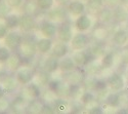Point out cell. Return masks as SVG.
Instances as JSON below:
<instances>
[{
	"label": "cell",
	"mask_w": 128,
	"mask_h": 114,
	"mask_svg": "<svg viewBox=\"0 0 128 114\" xmlns=\"http://www.w3.org/2000/svg\"><path fill=\"white\" fill-rule=\"evenodd\" d=\"M5 1L7 2V4L12 9H14V8L22 7L24 2H25V0H5Z\"/></svg>",
	"instance_id": "cell-38"
},
{
	"label": "cell",
	"mask_w": 128,
	"mask_h": 114,
	"mask_svg": "<svg viewBox=\"0 0 128 114\" xmlns=\"http://www.w3.org/2000/svg\"><path fill=\"white\" fill-rule=\"evenodd\" d=\"M74 62H75V64L77 67H81V66H84L88 64V62L90 61L88 58V54L85 53V51H83V49L81 50H75V53L73 54L72 56Z\"/></svg>",
	"instance_id": "cell-17"
},
{
	"label": "cell",
	"mask_w": 128,
	"mask_h": 114,
	"mask_svg": "<svg viewBox=\"0 0 128 114\" xmlns=\"http://www.w3.org/2000/svg\"><path fill=\"white\" fill-rule=\"evenodd\" d=\"M36 46H37V50L38 54L40 55H47L49 51H51L52 46H53V41L51 38H47V37H42L39 38L38 40H36Z\"/></svg>",
	"instance_id": "cell-11"
},
{
	"label": "cell",
	"mask_w": 128,
	"mask_h": 114,
	"mask_svg": "<svg viewBox=\"0 0 128 114\" xmlns=\"http://www.w3.org/2000/svg\"><path fill=\"white\" fill-rule=\"evenodd\" d=\"M53 107L56 109V112L58 113H64L67 112L69 109V103L65 100V98H60L56 99L54 102H53Z\"/></svg>",
	"instance_id": "cell-24"
},
{
	"label": "cell",
	"mask_w": 128,
	"mask_h": 114,
	"mask_svg": "<svg viewBox=\"0 0 128 114\" xmlns=\"http://www.w3.org/2000/svg\"><path fill=\"white\" fill-rule=\"evenodd\" d=\"M60 84H62V82L58 81V80H50L48 82V84H47L48 90H50L52 94H56V92L58 90Z\"/></svg>",
	"instance_id": "cell-35"
},
{
	"label": "cell",
	"mask_w": 128,
	"mask_h": 114,
	"mask_svg": "<svg viewBox=\"0 0 128 114\" xmlns=\"http://www.w3.org/2000/svg\"><path fill=\"white\" fill-rule=\"evenodd\" d=\"M42 69H44L45 71H47L50 74L56 73L58 70H60V59L56 58V56H53V55L48 56L43 61Z\"/></svg>",
	"instance_id": "cell-10"
},
{
	"label": "cell",
	"mask_w": 128,
	"mask_h": 114,
	"mask_svg": "<svg viewBox=\"0 0 128 114\" xmlns=\"http://www.w3.org/2000/svg\"><path fill=\"white\" fill-rule=\"evenodd\" d=\"M1 84L5 88L6 92L12 94V92L16 91V89L18 87L20 83H18V81L16 76H5L1 81Z\"/></svg>",
	"instance_id": "cell-14"
},
{
	"label": "cell",
	"mask_w": 128,
	"mask_h": 114,
	"mask_svg": "<svg viewBox=\"0 0 128 114\" xmlns=\"http://www.w3.org/2000/svg\"><path fill=\"white\" fill-rule=\"evenodd\" d=\"M9 31L10 30L7 28V26H6L5 23H0V40L4 39L6 37V35L8 34Z\"/></svg>",
	"instance_id": "cell-40"
},
{
	"label": "cell",
	"mask_w": 128,
	"mask_h": 114,
	"mask_svg": "<svg viewBox=\"0 0 128 114\" xmlns=\"http://www.w3.org/2000/svg\"><path fill=\"white\" fill-rule=\"evenodd\" d=\"M58 28V26H56V23L52 22V21H49L47 19L43 20L39 24V31L42 34V36L51 38V39H53V37L56 36Z\"/></svg>",
	"instance_id": "cell-4"
},
{
	"label": "cell",
	"mask_w": 128,
	"mask_h": 114,
	"mask_svg": "<svg viewBox=\"0 0 128 114\" xmlns=\"http://www.w3.org/2000/svg\"><path fill=\"white\" fill-rule=\"evenodd\" d=\"M126 92H127V95H128V86L126 87Z\"/></svg>",
	"instance_id": "cell-48"
},
{
	"label": "cell",
	"mask_w": 128,
	"mask_h": 114,
	"mask_svg": "<svg viewBox=\"0 0 128 114\" xmlns=\"http://www.w3.org/2000/svg\"><path fill=\"white\" fill-rule=\"evenodd\" d=\"M106 87V81H104V80H96V81H95L94 89H96V90H104Z\"/></svg>",
	"instance_id": "cell-42"
},
{
	"label": "cell",
	"mask_w": 128,
	"mask_h": 114,
	"mask_svg": "<svg viewBox=\"0 0 128 114\" xmlns=\"http://www.w3.org/2000/svg\"><path fill=\"white\" fill-rule=\"evenodd\" d=\"M40 12H48L54 5L56 0H35Z\"/></svg>",
	"instance_id": "cell-26"
},
{
	"label": "cell",
	"mask_w": 128,
	"mask_h": 114,
	"mask_svg": "<svg viewBox=\"0 0 128 114\" xmlns=\"http://www.w3.org/2000/svg\"><path fill=\"white\" fill-rule=\"evenodd\" d=\"M113 18V13L109 8H102L98 10V19L102 23H109Z\"/></svg>",
	"instance_id": "cell-28"
},
{
	"label": "cell",
	"mask_w": 128,
	"mask_h": 114,
	"mask_svg": "<svg viewBox=\"0 0 128 114\" xmlns=\"http://www.w3.org/2000/svg\"><path fill=\"white\" fill-rule=\"evenodd\" d=\"M47 13V20L52 21L54 23H64L67 17V13L68 9L64 6L62 4H60L56 7H52L51 9H49Z\"/></svg>",
	"instance_id": "cell-3"
},
{
	"label": "cell",
	"mask_w": 128,
	"mask_h": 114,
	"mask_svg": "<svg viewBox=\"0 0 128 114\" xmlns=\"http://www.w3.org/2000/svg\"><path fill=\"white\" fill-rule=\"evenodd\" d=\"M42 114H53L56 113V109L53 106L48 105V104H43V107H42Z\"/></svg>",
	"instance_id": "cell-41"
},
{
	"label": "cell",
	"mask_w": 128,
	"mask_h": 114,
	"mask_svg": "<svg viewBox=\"0 0 128 114\" xmlns=\"http://www.w3.org/2000/svg\"><path fill=\"white\" fill-rule=\"evenodd\" d=\"M90 55L93 58H98L100 56L104 55V49L100 43H95L94 45L91 46L90 48Z\"/></svg>",
	"instance_id": "cell-31"
},
{
	"label": "cell",
	"mask_w": 128,
	"mask_h": 114,
	"mask_svg": "<svg viewBox=\"0 0 128 114\" xmlns=\"http://www.w3.org/2000/svg\"><path fill=\"white\" fill-rule=\"evenodd\" d=\"M73 30L71 28V26L67 23H60V25L58 28V33H56V37L58 41L62 42H66V43H70L71 40L73 38Z\"/></svg>",
	"instance_id": "cell-7"
},
{
	"label": "cell",
	"mask_w": 128,
	"mask_h": 114,
	"mask_svg": "<svg viewBox=\"0 0 128 114\" xmlns=\"http://www.w3.org/2000/svg\"><path fill=\"white\" fill-rule=\"evenodd\" d=\"M16 77L20 84L27 85L28 83L33 81V79L35 78V73L32 69L26 66H22L18 70L16 71Z\"/></svg>",
	"instance_id": "cell-5"
},
{
	"label": "cell",
	"mask_w": 128,
	"mask_h": 114,
	"mask_svg": "<svg viewBox=\"0 0 128 114\" xmlns=\"http://www.w3.org/2000/svg\"><path fill=\"white\" fill-rule=\"evenodd\" d=\"M76 64L74 62L73 58L72 57H64L60 60V70L62 72H69V71H72L74 69H76Z\"/></svg>",
	"instance_id": "cell-19"
},
{
	"label": "cell",
	"mask_w": 128,
	"mask_h": 114,
	"mask_svg": "<svg viewBox=\"0 0 128 114\" xmlns=\"http://www.w3.org/2000/svg\"><path fill=\"white\" fill-rule=\"evenodd\" d=\"M106 104L111 107H117L120 104V98L118 94H110L106 99Z\"/></svg>",
	"instance_id": "cell-33"
},
{
	"label": "cell",
	"mask_w": 128,
	"mask_h": 114,
	"mask_svg": "<svg viewBox=\"0 0 128 114\" xmlns=\"http://www.w3.org/2000/svg\"><path fill=\"white\" fill-rule=\"evenodd\" d=\"M12 50L7 46H0V64H5L12 56Z\"/></svg>",
	"instance_id": "cell-29"
},
{
	"label": "cell",
	"mask_w": 128,
	"mask_h": 114,
	"mask_svg": "<svg viewBox=\"0 0 128 114\" xmlns=\"http://www.w3.org/2000/svg\"><path fill=\"white\" fill-rule=\"evenodd\" d=\"M127 39H128V34L126 31L124 30H119L117 31L114 35V42L117 44V45H124L126 42H127Z\"/></svg>",
	"instance_id": "cell-25"
},
{
	"label": "cell",
	"mask_w": 128,
	"mask_h": 114,
	"mask_svg": "<svg viewBox=\"0 0 128 114\" xmlns=\"http://www.w3.org/2000/svg\"><path fill=\"white\" fill-rule=\"evenodd\" d=\"M108 84L115 90H120L124 86V80L121 75L115 73L108 78Z\"/></svg>",
	"instance_id": "cell-20"
},
{
	"label": "cell",
	"mask_w": 128,
	"mask_h": 114,
	"mask_svg": "<svg viewBox=\"0 0 128 114\" xmlns=\"http://www.w3.org/2000/svg\"><path fill=\"white\" fill-rule=\"evenodd\" d=\"M24 40V36L16 30H10L4 38V45L7 46L12 51L18 50Z\"/></svg>",
	"instance_id": "cell-2"
},
{
	"label": "cell",
	"mask_w": 128,
	"mask_h": 114,
	"mask_svg": "<svg viewBox=\"0 0 128 114\" xmlns=\"http://www.w3.org/2000/svg\"><path fill=\"white\" fill-rule=\"evenodd\" d=\"M121 60H122L123 63L128 64V46L123 48L122 54H121Z\"/></svg>",
	"instance_id": "cell-43"
},
{
	"label": "cell",
	"mask_w": 128,
	"mask_h": 114,
	"mask_svg": "<svg viewBox=\"0 0 128 114\" xmlns=\"http://www.w3.org/2000/svg\"><path fill=\"white\" fill-rule=\"evenodd\" d=\"M114 64V56L113 54L109 53V54H104L102 56V66L104 68H111Z\"/></svg>",
	"instance_id": "cell-34"
},
{
	"label": "cell",
	"mask_w": 128,
	"mask_h": 114,
	"mask_svg": "<svg viewBox=\"0 0 128 114\" xmlns=\"http://www.w3.org/2000/svg\"><path fill=\"white\" fill-rule=\"evenodd\" d=\"M120 1H121L122 3H125V4H126V3H128V0H120Z\"/></svg>",
	"instance_id": "cell-47"
},
{
	"label": "cell",
	"mask_w": 128,
	"mask_h": 114,
	"mask_svg": "<svg viewBox=\"0 0 128 114\" xmlns=\"http://www.w3.org/2000/svg\"><path fill=\"white\" fill-rule=\"evenodd\" d=\"M58 1L60 3V4H66V3H69V1H70V0H58Z\"/></svg>",
	"instance_id": "cell-46"
},
{
	"label": "cell",
	"mask_w": 128,
	"mask_h": 114,
	"mask_svg": "<svg viewBox=\"0 0 128 114\" xmlns=\"http://www.w3.org/2000/svg\"><path fill=\"white\" fill-rule=\"evenodd\" d=\"M38 80V84L40 85H47L48 82L51 80L50 79V73H48L47 71H45L44 69H42L39 73L37 74V76L35 77Z\"/></svg>",
	"instance_id": "cell-27"
},
{
	"label": "cell",
	"mask_w": 128,
	"mask_h": 114,
	"mask_svg": "<svg viewBox=\"0 0 128 114\" xmlns=\"http://www.w3.org/2000/svg\"><path fill=\"white\" fill-rule=\"evenodd\" d=\"M87 7L92 12H98L104 5V0H87Z\"/></svg>",
	"instance_id": "cell-30"
},
{
	"label": "cell",
	"mask_w": 128,
	"mask_h": 114,
	"mask_svg": "<svg viewBox=\"0 0 128 114\" xmlns=\"http://www.w3.org/2000/svg\"><path fill=\"white\" fill-rule=\"evenodd\" d=\"M64 79L69 84H81L83 81V74L77 69H74L69 72H65Z\"/></svg>",
	"instance_id": "cell-12"
},
{
	"label": "cell",
	"mask_w": 128,
	"mask_h": 114,
	"mask_svg": "<svg viewBox=\"0 0 128 114\" xmlns=\"http://www.w3.org/2000/svg\"><path fill=\"white\" fill-rule=\"evenodd\" d=\"M22 7L25 14H29L32 16H35L38 12H40L35 0H26Z\"/></svg>",
	"instance_id": "cell-22"
},
{
	"label": "cell",
	"mask_w": 128,
	"mask_h": 114,
	"mask_svg": "<svg viewBox=\"0 0 128 114\" xmlns=\"http://www.w3.org/2000/svg\"><path fill=\"white\" fill-rule=\"evenodd\" d=\"M12 7H10L5 0L0 2V19H5L8 15L12 14Z\"/></svg>",
	"instance_id": "cell-32"
},
{
	"label": "cell",
	"mask_w": 128,
	"mask_h": 114,
	"mask_svg": "<svg viewBox=\"0 0 128 114\" xmlns=\"http://www.w3.org/2000/svg\"><path fill=\"white\" fill-rule=\"evenodd\" d=\"M18 54L22 58L32 60L36 54H38L36 41H33L31 38H24L22 44L18 49Z\"/></svg>",
	"instance_id": "cell-1"
},
{
	"label": "cell",
	"mask_w": 128,
	"mask_h": 114,
	"mask_svg": "<svg viewBox=\"0 0 128 114\" xmlns=\"http://www.w3.org/2000/svg\"><path fill=\"white\" fill-rule=\"evenodd\" d=\"M70 43H71V47L73 50H81L88 45L89 38L83 32H79L73 36Z\"/></svg>",
	"instance_id": "cell-8"
},
{
	"label": "cell",
	"mask_w": 128,
	"mask_h": 114,
	"mask_svg": "<svg viewBox=\"0 0 128 114\" xmlns=\"http://www.w3.org/2000/svg\"><path fill=\"white\" fill-rule=\"evenodd\" d=\"M42 107H43V104L40 101H38V99H35L28 103L26 111L32 114H39L42 111Z\"/></svg>",
	"instance_id": "cell-23"
},
{
	"label": "cell",
	"mask_w": 128,
	"mask_h": 114,
	"mask_svg": "<svg viewBox=\"0 0 128 114\" xmlns=\"http://www.w3.org/2000/svg\"><path fill=\"white\" fill-rule=\"evenodd\" d=\"M4 23L9 30H16L20 28V16L10 14L4 19Z\"/></svg>",
	"instance_id": "cell-21"
},
{
	"label": "cell",
	"mask_w": 128,
	"mask_h": 114,
	"mask_svg": "<svg viewBox=\"0 0 128 114\" xmlns=\"http://www.w3.org/2000/svg\"><path fill=\"white\" fill-rule=\"evenodd\" d=\"M26 92H27V95L29 96V98L32 99V100L39 99L41 97V95H42L40 85L38 83H34L33 81L26 85Z\"/></svg>",
	"instance_id": "cell-18"
},
{
	"label": "cell",
	"mask_w": 128,
	"mask_h": 114,
	"mask_svg": "<svg viewBox=\"0 0 128 114\" xmlns=\"http://www.w3.org/2000/svg\"><path fill=\"white\" fill-rule=\"evenodd\" d=\"M1 1H3V0H0V2H1Z\"/></svg>",
	"instance_id": "cell-49"
},
{
	"label": "cell",
	"mask_w": 128,
	"mask_h": 114,
	"mask_svg": "<svg viewBox=\"0 0 128 114\" xmlns=\"http://www.w3.org/2000/svg\"><path fill=\"white\" fill-rule=\"evenodd\" d=\"M88 112L90 113V114H102V107H100V106H94V107H92V108H90L89 110H88Z\"/></svg>",
	"instance_id": "cell-44"
},
{
	"label": "cell",
	"mask_w": 128,
	"mask_h": 114,
	"mask_svg": "<svg viewBox=\"0 0 128 114\" xmlns=\"http://www.w3.org/2000/svg\"><path fill=\"white\" fill-rule=\"evenodd\" d=\"M75 27L79 32H85L91 27V20L86 15H81L77 18L75 22Z\"/></svg>",
	"instance_id": "cell-15"
},
{
	"label": "cell",
	"mask_w": 128,
	"mask_h": 114,
	"mask_svg": "<svg viewBox=\"0 0 128 114\" xmlns=\"http://www.w3.org/2000/svg\"><path fill=\"white\" fill-rule=\"evenodd\" d=\"M80 99H81V102L83 103V104H89V103L94 101V96L90 91H85L82 94Z\"/></svg>",
	"instance_id": "cell-36"
},
{
	"label": "cell",
	"mask_w": 128,
	"mask_h": 114,
	"mask_svg": "<svg viewBox=\"0 0 128 114\" xmlns=\"http://www.w3.org/2000/svg\"><path fill=\"white\" fill-rule=\"evenodd\" d=\"M69 54V45L66 42H62V41H58L56 43L53 44L52 49H51V55L56 56L58 59H62L66 57Z\"/></svg>",
	"instance_id": "cell-13"
},
{
	"label": "cell",
	"mask_w": 128,
	"mask_h": 114,
	"mask_svg": "<svg viewBox=\"0 0 128 114\" xmlns=\"http://www.w3.org/2000/svg\"><path fill=\"white\" fill-rule=\"evenodd\" d=\"M5 94H6L5 88L3 87V85H2L1 83H0V99L4 98V97H5Z\"/></svg>",
	"instance_id": "cell-45"
},
{
	"label": "cell",
	"mask_w": 128,
	"mask_h": 114,
	"mask_svg": "<svg viewBox=\"0 0 128 114\" xmlns=\"http://www.w3.org/2000/svg\"><path fill=\"white\" fill-rule=\"evenodd\" d=\"M6 68L9 71L16 72L22 67V60H20V56L18 54H12L10 58L6 62Z\"/></svg>",
	"instance_id": "cell-16"
},
{
	"label": "cell",
	"mask_w": 128,
	"mask_h": 114,
	"mask_svg": "<svg viewBox=\"0 0 128 114\" xmlns=\"http://www.w3.org/2000/svg\"><path fill=\"white\" fill-rule=\"evenodd\" d=\"M37 26L35 17L29 15V14H23L20 16V29L26 33L32 32Z\"/></svg>",
	"instance_id": "cell-6"
},
{
	"label": "cell",
	"mask_w": 128,
	"mask_h": 114,
	"mask_svg": "<svg viewBox=\"0 0 128 114\" xmlns=\"http://www.w3.org/2000/svg\"><path fill=\"white\" fill-rule=\"evenodd\" d=\"M114 17H115L117 20H118V21H123V20H126L127 15H126V13H125L124 9H122L121 7H119V8H117V10H115Z\"/></svg>",
	"instance_id": "cell-39"
},
{
	"label": "cell",
	"mask_w": 128,
	"mask_h": 114,
	"mask_svg": "<svg viewBox=\"0 0 128 114\" xmlns=\"http://www.w3.org/2000/svg\"><path fill=\"white\" fill-rule=\"evenodd\" d=\"M9 108H10V102L5 98L0 99V113L6 112Z\"/></svg>",
	"instance_id": "cell-37"
},
{
	"label": "cell",
	"mask_w": 128,
	"mask_h": 114,
	"mask_svg": "<svg viewBox=\"0 0 128 114\" xmlns=\"http://www.w3.org/2000/svg\"><path fill=\"white\" fill-rule=\"evenodd\" d=\"M68 13H70L74 17H79L84 14L86 5H85L82 0H70L69 3L67 4Z\"/></svg>",
	"instance_id": "cell-9"
}]
</instances>
